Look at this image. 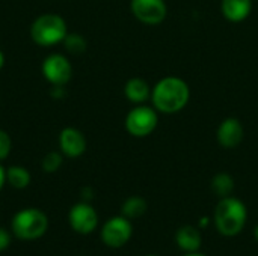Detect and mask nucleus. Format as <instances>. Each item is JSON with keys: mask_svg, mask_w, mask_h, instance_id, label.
Listing matches in <instances>:
<instances>
[{"mask_svg": "<svg viewBox=\"0 0 258 256\" xmlns=\"http://www.w3.org/2000/svg\"><path fill=\"white\" fill-rule=\"evenodd\" d=\"M62 161H63L62 160V154L51 151V152H48V154L44 155L42 163H41V167L47 174H54L62 166Z\"/></svg>", "mask_w": 258, "mask_h": 256, "instance_id": "19", "label": "nucleus"}, {"mask_svg": "<svg viewBox=\"0 0 258 256\" xmlns=\"http://www.w3.org/2000/svg\"><path fill=\"white\" fill-rule=\"evenodd\" d=\"M6 183L17 190H23L30 184V174L23 166H11L6 169Z\"/></svg>", "mask_w": 258, "mask_h": 256, "instance_id": "15", "label": "nucleus"}, {"mask_svg": "<svg viewBox=\"0 0 258 256\" xmlns=\"http://www.w3.org/2000/svg\"><path fill=\"white\" fill-rule=\"evenodd\" d=\"M157 125V113L145 106L128 112L125 118V128L135 137H145L154 131Z\"/></svg>", "mask_w": 258, "mask_h": 256, "instance_id": "6", "label": "nucleus"}, {"mask_svg": "<svg viewBox=\"0 0 258 256\" xmlns=\"http://www.w3.org/2000/svg\"><path fill=\"white\" fill-rule=\"evenodd\" d=\"M121 211H122V216L127 219H138L144 216V213L147 211V202L141 196H132L122 204Z\"/></svg>", "mask_w": 258, "mask_h": 256, "instance_id": "16", "label": "nucleus"}, {"mask_svg": "<svg viewBox=\"0 0 258 256\" xmlns=\"http://www.w3.org/2000/svg\"><path fill=\"white\" fill-rule=\"evenodd\" d=\"M212 189L218 196L227 198L231 195V192L234 189V181L228 174H218L212 181Z\"/></svg>", "mask_w": 258, "mask_h": 256, "instance_id": "17", "label": "nucleus"}, {"mask_svg": "<svg viewBox=\"0 0 258 256\" xmlns=\"http://www.w3.org/2000/svg\"><path fill=\"white\" fill-rule=\"evenodd\" d=\"M11 149H12L11 136L5 130H0V161L8 158V155L11 154Z\"/></svg>", "mask_w": 258, "mask_h": 256, "instance_id": "20", "label": "nucleus"}, {"mask_svg": "<svg viewBox=\"0 0 258 256\" xmlns=\"http://www.w3.org/2000/svg\"><path fill=\"white\" fill-rule=\"evenodd\" d=\"M133 15L145 24H159L166 17L165 0H132Z\"/></svg>", "mask_w": 258, "mask_h": 256, "instance_id": "9", "label": "nucleus"}, {"mask_svg": "<svg viewBox=\"0 0 258 256\" xmlns=\"http://www.w3.org/2000/svg\"><path fill=\"white\" fill-rule=\"evenodd\" d=\"M246 223V207L242 201L227 196L218 204L215 211V225L225 237L237 235Z\"/></svg>", "mask_w": 258, "mask_h": 256, "instance_id": "2", "label": "nucleus"}, {"mask_svg": "<svg viewBox=\"0 0 258 256\" xmlns=\"http://www.w3.org/2000/svg\"><path fill=\"white\" fill-rule=\"evenodd\" d=\"M254 235H255V238L258 240V225L255 226V229H254Z\"/></svg>", "mask_w": 258, "mask_h": 256, "instance_id": "27", "label": "nucleus"}, {"mask_svg": "<svg viewBox=\"0 0 258 256\" xmlns=\"http://www.w3.org/2000/svg\"><path fill=\"white\" fill-rule=\"evenodd\" d=\"M44 78L53 86H65L73 75V66L70 60L59 53L48 54L41 66Z\"/></svg>", "mask_w": 258, "mask_h": 256, "instance_id": "5", "label": "nucleus"}, {"mask_svg": "<svg viewBox=\"0 0 258 256\" xmlns=\"http://www.w3.org/2000/svg\"><path fill=\"white\" fill-rule=\"evenodd\" d=\"M68 222H70V226L77 234L86 235V234H91L97 228L98 216H97V211L94 210V207L83 201V202L76 204L70 210Z\"/></svg>", "mask_w": 258, "mask_h": 256, "instance_id": "8", "label": "nucleus"}, {"mask_svg": "<svg viewBox=\"0 0 258 256\" xmlns=\"http://www.w3.org/2000/svg\"><path fill=\"white\" fill-rule=\"evenodd\" d=\"M5 183H6V170H5V167L0 164V190L3 189Z\"/></svg>", "mask_w": 258, "mask_h": 256, "instance_id": "24", "label": "nucleus"}, {"mask_svg": "<svg viewBox=\"0 0 258 256\" xmlns=\"http://www.w3.org/2000/svg\"><path fill=\"white\" fill-rule=\"evenodd\" d=\"M147 256H157V255H147Z\"/></svg>", "mask_w": 258, "mask_h": 256, "instance_id": "28", "label": "nucleus"}, {"mask_svg": "<svg viewBox=\"0 0 258 256\" xmlns=\"http://www.w3.org/2000/svg\"><path fill=\"white\" fill-rule=\"evenodd\" d=\"M12 234L18 240L32 241L41 238L48 228L47 216L38 208L20 210L12 219Z\"/></svg>", "mask_w": 258, "mask_h": 256, "instance_id": "4", "label": "nucleus"}, {"mask_svg": "<svg viewBox=\"0 0 258 256\" xmlns=\"http://www.w3.org/2000/svg\"><path fill=\"white\" fill-rule=\"evenodd\" d=\"M252 8L251 0H222V14L230 21H242L245 20Z\"/></svg>", "mask_w": 258, "mask_h": 256, "instance_id": "13", "label": "nucleus"}, {"mask_svg": "<svg viewBox=\"0 0 258 256\" xmlns=\"http://www.w3.org/2000/svg\"><path fill=\"white\" fill-rule=\"evenodd\" d=\"M243 139V127L236 118L225 119L218 128V142L224 148H236Z\"/></svg>", "mask_w": 258, "mask_h": 256, "instance_id": "11", "label": "nucleus"}, {"mask_svg": "<svg viewBox=\"0 0 258 256\" xmlns=\"http://www.w3.org/2000/svg\"><path fill=\"white\" fill-rule=\"evenodd\" d=\"M3 65H5V54H3V51L0 50V69L3 68Z\"/></svg>", "mask_w": 258, "mask_h": 256, "instance_id": "25", "label": "nucleus"}, {"mask_svg": "<svg viewBox=\"0 0 258 256\" xmlns=\"http://www.w3.org/2000/svg\"><path fill=\"white\" fill-rule=\"evenodd\" d=\"M11 244V235L6 229L0 228V252L6 250L8 246Z\"/></svg>", "mask_w": 258, "mask_h": 256, "instance_id": "21", "label": "nucleus"}, {"mask_svg": "<svg viewBox=\"0 0 258 256\" xmlns=\"http://www.w3.org/2000/svg\"><path fill=\"white\" fill-rule=\"evenodd\" d=\"M67 35V23L57 14H42L30 26V38L41 47H51L63 42Z\"/></svg>", "mask_w": 258, "mask_h": 256, "instance_id": "3", "label": "nucleus"}, {"mask_svg": "<svg viewBox=\"0 0 258 256\" xmlns=\"http://www.w3.org/2000/svg\"><path fill=\"white\" fill-rule=\"evenodd\" d=\"M51 95H53V98H62V97L65 95V92H63V86H53Z\"/></svg>", "mask_w": 258, "mask_h": 256, "instance_id": "22", "label": "nucleus"}, {"mask_svg": "<svg viewBox=\"0 0 258 256\" xmlns=\"http://www.w3.org/2000/svg\"><path fill=\"white\" fill-rule=\"evenodd\" d=\"M63 45L71 54H82L86 50V41L79 33H68L63 39Z\"/></svg>", "mask_w": 258, "mask_h": 256, "instance_id": "18", "label": "nucleus"}, {"mask_svg": "<svg viewBox=\"0 0 258 256\" xmlns=\"http://www.w3.org/2000/svg\"><path fill=\"white\" fill-rule=\"evenodd\" d=\"M59 148L65 157L77 158L86 151V139L80 130L67 127L59 134Z\"/></svg>", "mask_w": 258, "mask_h": 256, "instance_id": "10", "label": "nucleus"}, {"mask_svg": "<svg viewBox=\"0 0 258 256\" xmlns=\"http://www.w3.org/2000/svg\"><path fill=\"white\" fill-rule=\"evenodd\" d=\"M82 198H83V201H85V202H88V201H91V199H92V190H91V187H85V189H82Z\"/></svg>", "mask_w": 258, "mask_h": 256, "instance_id": "23", "label": "nucleus"}, {"mask_svg": "<svg viewBox=\"0 0 258 256\" xmlns=\"http://www.w3.org/2000/svg\"><path fill=\"white\" fill-rule=\"evenodd\" d=\"M125 97L132 101V103H144L150 98V86L145 80L142 78H130L125 83L124 88Z\"/></svg>", "mask_w": 258, "mask_h": 256, "instance_id": "14", "label": "nucleus"}, {"mask_svg": "<svg viewBox=\"0 0 258 256\" xmlns=\"http://www.w3.org/2000/svg\"><path fill=\"white\" fill-rule=\"evenodd\" d=\"M175 241H177L178 247L181 250H184L186 253L198 252V249L201 247V234L197 228H194L190 225H184L177 231Z\"/></svg>", "mask_w": 258, "mask_h": 256, "instance_id": "12", "label": "nucleus"}, {"mask_svg": "<svg viewBox=\"0 0 258 256\" xmlns=\"http://www.w3.org/2000/svg\"><path fill=\"white\" fill-rule=\"evenodd\" d=\"M189 86L178 77H165L153 89L154 107L162 113L180 112L189 101Z\"/></svg>", "mask_w": 258, "mask_h": 256, "instance_id": "1", "label": "nucleus"}, {"mask_svg": "<svg viewBox=\"0 0 258 256\" xmlns=\"http://www.w3.org/2000/svg\"><path fill=\"white\" fill-rule=\"evenodd\" d=\"M132 225L127 217H112L101 229V240L112 249L122 247L132 237Z\"/></svg>", "mask_w": 258, "mask_h": 256, "instance_id": "7", "label": "nucleus"}, {"mask_svg": "<svg viewBox=\"0 0 258 256\" xmlns=\"http://www.w3.org/2000/svg\"><path fill=\"white\" fill-rule=\"evenodd\" d=\"M184 256H204V255H201V253H198V252H192V253H186Z\"/></svg>", "mask_w": 258, "mask_h": 256, "instance_id": "26", "label": "nucleus"}]
</instances>
